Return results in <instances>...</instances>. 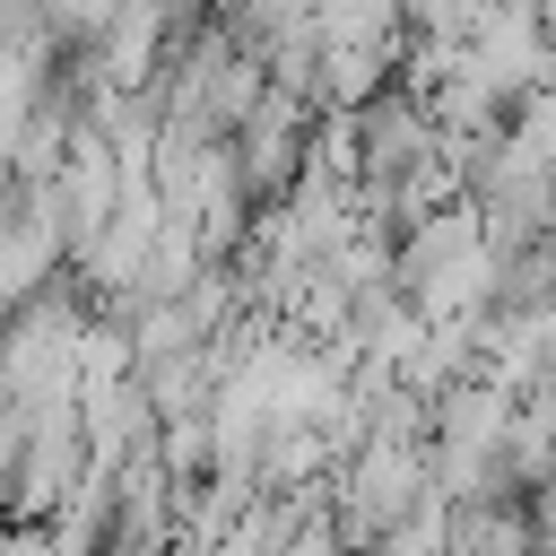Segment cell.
I'll return each mask as SVG.
<instances>
[{
	"label": "cell",
	"instance_id": "obj_1",
	"mask_svg": "<svg viewBox=\"0 0 556 556\" xmlns=\"http://www.w3.org/2000/svg\"><path fill=\"white\" fill-rule=\"evenodd\" d=\"M434 504V478H426V443H391V434H365L339 469H330V521L348 539V556H365L382 530L417 521Z\"/></svg>",
	"mask_w": 556,
	"mask_h": 556
},
{
	"label": "cell",
	"instance_id": "obj_2",
	"mask_svg": "<svg viewBox=\"0 0 556 556\" xmlns=\"http://www.w3.org/2000/svg\"><path fill=\"white\" fill-rule=\"evenodd\" d=\"M313 104L304 96H278V87H261V104L235 122V139H226V165H235V191L252 200V208H278L304 174H313Z\"/></svg>",
	"mask_w": 556,
	"mask_h": 556
},
{
	"label": "cell",
	"instance_id": "obj_3",
	"mask_svg": "<svg viewBox=\"0 0 556 556\" xmlns=\"http://www.w3.org/2000/svg\"><path fill=\"white\" fill-rule=\"evenodd\" d=\"M365 556H443V504H426L417 521H400V530H382Z\"/></svg>",
	"mask_w": 556,
	"mask_h": 556
},
{
	"label": "cell",
	"instance_id": "obj_4",
	"mask_svg": "<svg viewBox=\"0 0 556 556\" xmlns=\"http://www.w3.org/2000/svg\"><path fill=\"white\" fill-rule=\"evenodd\" d=\"M547 486H556V469H547Z\"/></svg>",
	"mask_w": 556,
	"mask_h": 556
}]
</instances>
